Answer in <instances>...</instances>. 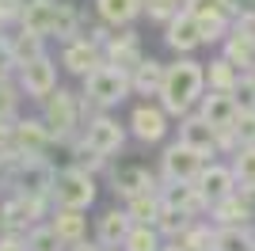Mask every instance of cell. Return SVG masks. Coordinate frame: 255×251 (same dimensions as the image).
Instances as JSON below:
<instances>
[{
	"label": "cell",
	"mask_w": 255,
	"mask_h": 251,
	"mask_svg": "<svg viewBox=\"0 0 255 251\" xmlns=\"http://www.w3.org/2000/svg\"><path fill=\"white\" fill-rule=\"evenodd\" d=\"M42 206H46V202L11 194V198L4 202V236H23V232H31L34 221L42 217Z\"/></svg>",
	"instance_id": "obj_17"
},
{
	"label": "cell",
	"mask_w": 255,
	"mask_h": 251,
	"mask_svg": "<svg viewBox=\"0 0 255 251\" xmlns=\"http://www.w3.org/2000/svg\"><path fill=\"white\" fill-rule=\"evenodd\" d=\"M15 152V122H0V156Z\"/></svg>",
	"instance_id": "obj_42"
},
{
	"label": "cell",
	"mask_w": 255,
	"mask_h": 251,
	"mask_svg": "<svg viewBox=\"0 0 255 251\" xmlns=\"http://www.w3.org/2000/svg\"><path fill=\"white\" fill-rule=\"evenodd\" d=\"M96 202V175L84 171V167H65L57 171V183H53V206L61 209H88Z\"/></svg>",
	"instance_id": "obj_7"
},
{
	"label": "cell",
	"mask_w": 255,
	"mask_h": 251,
	"mask_svg": "<svg viewBox=\"0 0 255 251\" xmlns=\"http://www.w3.org/2000/svg\"><path fill=\"white\" fill-rule=\"evenodd\" d=\"M23 8H27V0H0V27L19 23L23 19Z\"/></svg>",
	"instance_id": "obj_41"
},
{
	"label": "cell",
	"mask_w": 255,
	"mask_h": 251,
	"mask_svg": "<svg viewBox=\"0 0 255 251\" xmlns=\"http://www.w3.org/2000/svg\"><path fill=\"white\" fill-rule=\"evenodd\" d=\"M80 118H84V95L69 92V88H57L42 103V122L50 126V133L57 141H69L80 129Z\"/></svg>",
	"instance_id": "obj_4"
},
{
	"label": "cell",
	"mask_w": 255,
	"mask_h": 251,
	"mask_svg": "<svg viewBox=\"0 0 255 251\" xmlns=\"http://www.w3.org/2000/svg\"><path fill=\"white\" fill-rule=\"evenodd\" d=\"M111 190L118 198H137V194H149V190H160V179L152 175L149 167L141 164H122L118 171H111Z\"/></svg>",
	"instance_id": "obj_15"
},
{
	"label": "cell",
	"mask_w": 255,
	"mask_h": 251,
	"mask_svg": "<svg viewBox=\"0 0 255 251\" xmlns=\"http://www.w3.org/2000/svg\"><path fill=\"white\" fill-rule=\"evenodd\" d=\"M221 57H229L233 65H240L244 73H255V34L244 31L240 23H233V31L225 34V53Z\"/></svg>",
	"instance_id": "obj_21"
},
{
	"label": "cell",
	"mask_w": 255,
	"mask_h": 251,
	"mask_svg": "<svg viewBox=\"0 0 255 251\" xmlns=\"http://www.w3.org/2000/svg\"><path fill=\"white\" fill-rule=\"evenodd\" d=\"M160 251H183V248H179V244H175V240H168V244H164V248H160Z\"/></svg>",
	"instance_id": "obj_48"
},
{
	"label": "cell",
	"mask_w": 255,
	"mask_h": 251,
	"mask_svg": "<svg viewBox=\"0 0 255 251\" xmlns=\"http://www.w3.org/2000/svg\"><path fill=\"white\" fill-rule=\"evenodd\" d=\"M19 27L31 34H42V38L73 42L76 27H80V11L73 4H65V0H27Z\"/></svg>",
	"instance_id": "obj_3"
},
{
	"label": "cell",
	"mask_w": 255,
	"mask_h": 251,
	"mask_svg": "<svg viewBox=\"0 0 255 251\" xmlns=\"http://www.w3.org/2000/svg\"><path fill=\"white\" fill-rule=\"evenodd\" d=\"M191 225H194V213H187V209H171V206H164V209H160V217H156V229H160L164 240H179Z\"/></svg>",
	"instance_id": "obj_31"
},
{
	"label": "cell",
	"mask_w": 255,
	"mask_h": 251,
	"mask_svg": "<svg viewBox=\"0 0 255 251\" xmlns=\"http://www.w3.org/2000/svg\"><path fill=\"white\" fill-rule=\"evenodd\" d=\"M187 11L202 23L206 42H221L225 34L233 31V15L225 8V0H187Z\"/></svg>",
	"instance_id": "obj_12"
},
{
	"label": "cell",
	"mask_w": 255,
	"mask_h": 251,
	"mask_svg": "<svg viewBox=\"0 0 255 251\" xmlns=\"http://www.w3.org/2000/svg\"><path fill=\"white\" fill-rule=\"evenodd\" d=\"M15 107H19V92L8 84H0V122H15Z\"/></svg>",
	"instance_id": "obj_40"
},
{
	"label": "cell",
	"mask_w": 255,
	"mask_h": 251,
	"mask_svg": "<svg viewBox=\"0 0 255 251\" xmlns=\"http://www.w3.org/2000/svg\"><path fill=\"white\" fill-rule=\"evenodd\" d=\"M129 232H133V217H129L126 209H107L96 225V240L103 248H122Z\"/></svg>",
	"instance_id": "obj_22"
},
{
	"label": "cell",
	"mask_w": 255,
	"mask_h": 251,
	"mask_svg": "<svg viewBox=\"0 0 255 251\" xmlns=\"http://www.w3.org/2000/svg\"><path fill=\"white\" fill-rule=\"evenodd\" d=\"M4 42H8V53H11V61H15V69L38 61V57H46V38H42V34L23 31V27H19V34H8Z\"/></svg>",
	"instance_id": "obj_23"
},
{
	"label": "cell",
	"mask_w": 255,
	"mask_h": 251,
	"mask_svg": "<svg viewBox=\"0 0 255 251\" xmlns=\"http://www.w3.org/2000/svg\"><path fill=\"white\" fill-rule=\"evenodd\" d=\"M11 69H15V61H11V53H8V42L0 38V84H8Z\"/></svg>",
	"instance_id": "obj_45"
},
{
	"label": "cell",
	"mask_w": 255,
	"mask_h": 251,
	"mask_svg": "<svg viewBox=\"0 0 255 251\" xmlns=\"http://www.w3.org/2000/svg\"><path fill=\"white\" fill-rule=\"evenodd\" d=\"M0 183L11 187V194H23V198L34 202H53V183H57V171L46 156H0Z\"/></svg>",
	"instance_id": "obj_1"
},
{
	"label": "cell",
	"mask_w": 255,
	"mask_h": 251,
	"mask_svg": "<svg viewBox=\"0 0 255 251\" xmlns=\"http://www.w3.org/2000/svg\"><path fill=\"white\" fill-rule=\"evenodd\" d=\"M160 209H164V202H160V190H149V194H137V198L126 202V213L133 217V225H156Z\"/></svg>",
	"instance_id": "obj_30"
},
{
	"label": "cell",
	"mask_w": 255,
	"mask_h": 251,
	"mask_svg": "<svg viewBox=\"0 0 255 251\" xmlns=\"http://www.w3.org/2000/svg\"><path fill=\"white\" fill-rule=\"evenodd\" d=\"M233 99L240 111H255V73H244L240 84L233 88Z\"/></svg>",
	"instance_id": "obj_38"
},
{
	"label": "cell",
	"mask_w": 255,
	"mask_h": 251,
	"mask_svg": "<svg viewBox=\"0 0 255 251\" xmlns=\"http://www.w3.org/2000/svg\"><path fill=\"white\" fill-rule=\"evenodd\" d=\"M0 236H4V202H0Z\"/></svg>",
	"instance_id": "obj_49"
},
{
	"label": "cell",
	"mask_w": 255,
	"mask_h": 251,
	"mask_svg": "<svg viewBox=\"0 0 255 251\" xmlns=\"http://www.w3.org/2000/svg\"><path fill=\"white\" fill-rule=\"evenodd\" d=\"M50 225L57 229V236H61L65 244H80L84 240V232H88V221H84V209H53V217Z\"/></svg>",
	"instance_id": "obj_26"
},
{
	"label": "cell",
	"mask_w": 255,
	"mask_h": 251,
	"mask_svg": "<svg viewBox=\"0 0 255 251\" xmlns=\"http://www.w3.org/2000/svg\"><path fill=\"white\" fill-rule=\"evenodd\" d=\"M96 11H99V19H103L107 27L118 31V27H129V23L145 11V0H96Z\"/></svg>",
	"instance_id": "obj_24"
},
{
	"label": "cell",
	"mask_w": 255,
	"mask_h": 251,
	"mask_svg": "<svg viewBox=\"0 0 255 251\" xmlns=\"http://www.w3.org/2000/svg\"><path fill=\"white\" fill-rule=\"evenodd\" d=\"M240 76H244V69L233 65L229 57H217V61L206 65V88L210 92H233L236 84H240Z\"/></svg>",
	"instance_id": "obj_27"
},
{
	"label": "cell",
	"mask_w": 255,
	"mask_h": 251,
	"mask_svg": "<svg viewBox=\"0 0 255 251\" xmlns=\"http://www.w3.org/2000/svg\"><path fill=\"white\" fill-rule=\"evenodd\" d=\"M198 115H202L213 129H233L236 118H240V107H236L233 92H206L202 103H198Z\"/></svg>",
	"instance_id": "obj_19"
},
{
	"label": "cell",
	"mask_w": 255,
	"mask_h": 251,
	"mask_svg": "<svg viewBox=\"0 0 255 251\" xmlns=\"http://www.w3.org/2000/svg\"><path fill=\"white\" fill-rule=\"evenodd\" d=\"M69 251H107V248H103V244H99V240H96V244L80 240V244H69Z\"/></svg>",
	"instance_id": "obj_47"
},
{
	"label": "cell",
	"mask_w": 255,
	"mask_h": 251,
	"mask_svg": "<svg viewBox=\"0 0 255 251\" xmlns=\"http://www.w3.org/2000/svg\"><path fill=\"white\" fill-rule=\"evenodd\" d=\"M27 248L31 251H69V244L57 236L53 225H34V229L27 232Z\"/></svg>",
	"instance_id": "obj_34"
},
{
	"label": "cell",
	"mask_w": 255,
	"mask_h": 251,
	"mask_svg": "<svg viewBox=\"0 0 255 251\" xmlns=\"http://www.w3.org/2000/svg\"><path fill=\"white\" fill-rule=\"evenodd\" d=\"M160 248H164V236L156 225H133V232L122 244V251H160Z\"/></svg>",
	"instance_id": "obj_33"
},
{
	"label": "cell",
	"mask_w": 255,
	"mask_h": 251,
	"mask_svg": "<svg viewBox=\"0 0 255 251\" xmlns=\"http://www.w3.org/2000/svg\"><path fill=\"white\" fill-rule=\"evenodd\" d=\"M141 61H145V53H141V42L133 31L126 34H111V38L103 42V65H115L118 73L133 76L141 69Z\"/></svg>",
	"instance_id": "obj_10"
},
{
	"label": "cell",
	"mask_w": 255,
	"mask_h": 251,
	"mask_svg": "<svg viewBox=\"0 0 255 251\" xmlns=\"http://www.w3.org/2000/svg\"><path fill=\"white\" fill-rule=\"evenodd\" d=\"M0 251H31L27 236H0Z\"/></svg>",
	"instance_id": "obj_46"
},
{
	"label": "cell",
	"mask_w": 255,
	"mask_h": 251,
	"mask_svg": "<svg viewBox=\"0 0 255 251\" xmlns=\"http://www.w3.org/2000/svg\"><path fill=\"white\" fill-rule=\"evenodd\" d=\"M129 133L137 141H145V145L164 141V133H168V111L160 103H137L133 115H129Z\"/></svg>",
	"instance_id": "obj_13"
},
{
	"label": "cell",
	"mask_w": 255,
	"mask_h": 251,
	"mask_svg": "<svg viewBox=\"0 0 255 251\" xmlns=\"http://www.w3.org/2000/svg\"><path fill=\"white\" fill-rule=\"evenodd\" d=\"M160 202L171 206V209H187V213L206 209L202 194H198V183H164L160 187Z\"/></svg>",
	"instance_id": "obj_25"
},
{
	"label": "cell",
	"mask_w": 255,
	"mask_h": 251,
	"mask_svg": "<svg viewBox=\"0 0 255 251\" xmlns=\"http://www.w3.org/2000/svg\"><path fill=\"white\" fill-rule=\"evenodd\" d=\"M175 244H179L183 251H210V248H213V229H206V225H198V221H194V225L183 232Z\"/></svg>",
	"instance_id": "obj_35"
},
{
	"label": "cell",
	"mask_w": 255,
	"mask_h": 251,
	"mask_svg": "<svg viewBox=\"0 0 255 251\" xmlns=\"http://www.w3.org/2000/svg\"><path fill=\"white\" fill-rule=\"evenodd\" d=\"M206 164H210L206 152L191 148L187 141H175V145H168L164 156H160V175H164V183H198Z\"/></svg>",
	"instance_id": "obj_6"
},
{
	"label": "cell",
	"mask_w": 255,
	"mask_h": 251,
	"mask_svg": "<svg viewBox=\"0 0 255 251\" xmlns=\"http://www.w3.org/2000/svg\"><path fill=\"white\" fill-rule=\"evenodd\" d=\"M183 8H187V0H145V15L156 19V23H164V27H168Z\"/></svg>",
	"instance_id": "obj_36"
},
{
	"label": "cell",
	"mask_w": 255,
	"mask_h": 251,
	"mask_svg": "<svg viewBox=\"0 0 255 251\" xmlns=\"http://www.w3.org/2000/svg\"><path fill=\"white\" fill-rule=\"evenodd\" d=\"M210 213H213V225H217V229H252V217H248V209L240 206L236 194L225 198V202H217Z\"/></svg>",
	"instance_id": "obj_28"
},
{
	"label": "cell",
	"mask_w": 255,
	"mask_h": 251,
	"mask_svg": "<svg viewBox=\"0 0 255 251\" xmlns=\"http://www.w3.org/2000/svg\"><path fill=\"white\" fill-rule=\"evenodd\" d=\"M164 42H168L175 53H194L198 46H206V31H202V23L183 8L179 15L164 27Z\"/></svg>",
	"instance_id": "obj_16"
},
{
	"label": "cell",
	"mask_w": 255,
	"mask_h": 251,
	"mask_svg": "<svg viewBox=\"0 0 255 251\" xmlns=\"http://www.w3.org/2000/svg\"><path fill=\"white\" fill-rule=\"evenodd\" d=\"M179 141H187L191 148L213 156V152H221V129H213L202 115H187L179 122Z\"/></svg>",
	"instance_id": "obj_20"
},
{
	"label": "cell",
	"mask_w": 255,
	"mask_h": 251,
	"mask_svg": "<svg viewBox=\"0 0 255 251\" xmlns=\"http://www.w3.org/2000/svg\"><path fill=\"white\" fill-rule=\"evenodd\" d=\"M210 251H217V248H210Z\"/></svg>",
	"instance_id": "obj_50"
},
{
	"label": "cell",
	"mask_w": 255,
	"mask_h": 251,
	"mask_svg": "<svg viewBox=\"0 0 255 251\" xmlns=\"http://www.w3.org/2000/svg\"><path fill=\"white\" fill-rule=\"evenodd\" d=\"M92 152H99V156H115V152H122V145H126V126H118L115 118L107 115H96L92 122H84V137H80Z\"/></svg>",
	"instance_id": "obj_8"
},
{
	"label": "cell",
	"mask_w": 255,
	"mask_h": 251,
	"mask_svg": "<svg viewBox=\"0 0 255 251\" xmlns=\"http://www.w3.org/2000/svg\"><path fill=\"white\" fill-rule=\"evenodd\" d=\"M225 8L233 19H248V15H255V0H225Z\"/></svg>",
	"instance_id": "obj_43"
},
{
	"label": "cell",
	"mask_w": 255,
	"mask_h": 251,
	"mask_svg": "<svg viewBox=\"0 0 255 251\" xmlns=\"http://www.w3.org/2000/svg\"><path fill=\"white\" fill-rule=\"evenodd\" d=\"M206 95V65L202 61H191V57H183V61L168 65V73H164V88H160V107L175 118H187L194 107L202 103Z\"/></svg>",
	"instance_id": "obj_2"
},
{
	"label": "cell",
	"mask_w": 255,
	"mask_h": 251,
	"mask_svg": "<svg viewBox=\"0 0 255 251\" xmlns=\"http://www.w3.org/2000/svg\"><path fill=\"white\" fill-rule=\"evenodd\" d=\"M61 65L69 69V73L76 76H88V73H96L99 65H103V46H99L92 34H84V38H73V42H65V50H61Z\"/></svg>",
	"instance_id": "obj_14"
},
{
	"label": "cell",
	"mask_w": 255,
	"mask_h": 251,
	"mask_svg": "<svg viewBox=\"0 0 255 251\" xmlns=\"http://www.w3.org/2000/svg\"><path fill=\"white\" fill-rule=\"evenodd\" d=\"M213 248L217 251H255L252 229H217L213 225Z\"/></svg>",
	"instance_id": "obj_32"
},
{
	"label": "cell",
	"mask_w": 255,
	"mask_h": 251,
	"mask_svg": "<svg viewBox=\"0 0 255 251\" xmlns=\"http://www.w3.org/2000/svg\"><path fill=\"white\" fill-rule=\"evenodd\" d=\"M129 92H133V80H129L126 73H118L115 65H99L96 73L84 76V99L92 107H99V111L122 103Z\"/></svg>",
	"instance_id": "obj_5"
},
{
	"label": "cell",
	"mask_w": 255,
	"mask_h": 251,
	"mask_svg": "<svg viewBox=\"0 0 255 251\" xmlns=\"http://www.w3.org/2000/svg\"><path fill=\"white\" fill-rule=\"evenodd\" d=\"M236 198H240V206L248 209V217L255 221V183H240V187H236Z\"/></svg>",
	"instance_id": "obj_44"
},
{
	"label": "cell",
	"mask_w": 255,
	"mask_h": 251,
	"mask_svg": "<svg viewBox=\"0 0 255 251\" xmlns=\"http://www.w3.org/2000/svg\"><path fill=\"white\" fill-rule=\"evenodd\" d=\"M233 171L240 183H255V145H244L233 152Z\"/></svg>",
	"instance_id": "obj_37"
},
{
	"label": "cell",
	"mask_w": 255,
	"mask_h": 251,
	"mask_svg": "<svg viewBox=\"0 0 255 251\" xmlns=\"http://www.w3.org/2000/svg\"><path fill=\"white\" fill-rule=\"evenodd\" d=\"M19 88L27 92V99L46 103V99L57 92V65H53L50 57H38V61L23 65L19 69Z\"/></svg>",
	"instance_id": "obj_11"
},
{
	"label": "cell",
	"mask_w": 255,
	"mask_h": 251,
	"mask_svg": "<svg viewBox=\"0 0 255 251\" xmlns=\"http://www.w3.org/2000/svg\"><path fill=\"white\" fill-rule=\"evenodd\" d=\"M57 137L50 133V126L42 118H23L15 122V152L19 156H46V148L53 145Z\"/></svg>",
	"instance_id": "obj_18"
},
{
	"label": "cell",
	"mask_w": 255,
	"mask_h": 251,
	"mask_svg": "<svg viewBox=\"0 0 255 251\" xmlns=\"http://www.w3.org/2000/svg\"><path fill=\"white\" fill-rule=\"evenodd\" d=\"M164 73H168V65L145 57L141 69L129 76V80H133V92H137V95H160V88H164Z\"/></svg>",
	"instance_id": "obj_29"
},
{
	"label": "cell",
	"mask_w": 255,
	"mask_h": 251,
	"mask_svg": "<svg viewBox=\"0 0 255 251\" xmlns=\"http://www.w3.org/2000/svg\"><path fill=\"white\" fill-rule=\"evenodd\" d=\"M233 133H236V145L244 148V145H255V111H240V118H236L233 126Z\"/></svg>",
	"instance_id": "obj_39"
},
{
	"label": "cell",
	"mask_w": 255,
	"mask_h": 251,
	"mask_svg": "<svg viewBox=\"0 0 255 251\" xmlns=\"http://www.w3.org/2000/svg\"><path fill=\"white\" fill-rule=\"evenodd\" d=\"M236 187H240V179H236L233 164H206V171L198 175V194H202L206 209H213L225 198H233Z\"/></svg>",
	"instance_id": "obj_9"
}]
</instances>
